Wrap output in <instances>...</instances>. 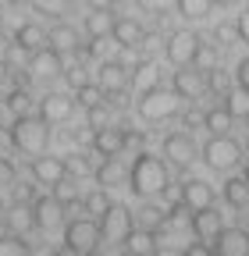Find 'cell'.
Wrapping results in <instances>:
<instances>
[{"mask_svg":"<svg viewBox=\"0 0 249 256\" xmlns=\"http://www.w3.org/2000/svg\"><path fill=\"white\" fill-rule=\"evenodd\" d=\"M235 86L249 96V57H242V60L235 64Z\"/></svg>","mask_w":249,"mask_h":256,"instance_id":"43","label":"cell"},{"mask_svg":"<svg viewBox=\"0 0 249 256\" xmlns=\"http://www.w3.org/2000/svg\"><path fill=\"white\" fill-rule=\"evenodd\" d=\"M174 11H178L185 22H203V18L214 11V0H174Z\"/></svg>","mask_w":249,"mask_h":256,"instance_id":"28","label":"cell"},{"mask_svg":"<svg viewBox=\"0 0 249 256\" xmlns=\"http://www.w3.org/2000/svg\"><path fill=\"white\" fill-rule=\"evenodd\" d=\"M14 46H22L25 54L43 50V46H46V28H43V25H36V22L18 25V28H14Z\"/></svg>","mask_w":249,"mask_h":256,"instance_id":"22","label":"cell"},{"mask_svg":"<svg viewBox=\"0 0 249 256\" xmlns=\"http://www.w3.org/2000/svg\"><path fill=\"white\" fill-rule=\"evenodd\" d=\"M242 178H246V182H249V168H246V174H242Z\"/></svg>","mask_w":249,"mask_h":256,"instance_id":"59","label":"cell"},{"mask_svg":"<svg viewBox=\"0 0 249 256\" xmlns=\"http://www.w3.org/2000/svg\"><path fill=\"white\" fill-rule=\"evenodd\" d=\"M192 68H200L203 75H206L210 68H217V50H214L210 43H200V50H196V57H192Z\"/></svg>","mask_w":249,"mask_h":256,"instance_id":"36","label":"cell"},{"mask_svg":"<svg viewBox=\"0 0 249 256\" xmlns=\"http://www.w3.org/2000/svg\"><path fill=\"white\" fill-rule=\"evenodd\" d=\"M214 256H249V232L242 228H221L214 235Z\"/></svg>","mask_w":249,"mask_h":256,"instance_id":"16","label":"cell"},{"mask_svg":"<svg viewBox=\"0 0 249 256\" xmlns=\"http://www.w3.org/2000/svg\"><path fill=\"white\" fill-rule=\"evenodd\" d=\"M168 185H171L168 160L157 156V153H150V150H139L136 160H132V168H128V188H132V196L157 200L160 192H168Z\"/></svg>","mask_w":249,"mask_h":256,"instance_id":"1","label":"cell"},{"mask_svg":"<svg viewBox=\"0 0 249 256\" xmlns=\"http://www.w3.org/2000/svg\"><path fill=\"white\" fill-rule=\"evenodd\" d=\"M110 36H114V43H118L121 50H139V46H142V36H146V28H142L136 18L121 14V18H114Z\"/></svg>","mask_w":249,"mask_h":256,"instance_id":"17","label":"cell"},{"mask_svg":"<svg viewBox=\"0 0 249 256\" xmlns=\"http://www.w3.org/2000/svg\"><path fill=\"white\" fill-rule=\"evenodd\" d=\"M235 36L249 46V11H246V14H238V22H235Z\"/></svg>","mask_w":249,"mask_h":256,"instance_id":"46","label":"cell"},{"mask_svg":"<svg viewBox=\"0 0 249 256\" xmlns=\"http://www.w3.org/2000/svg\"><path fill=\"white\" fill-rule=\"evenodd\" d=\"M189 228L200 242H214V235L224 228V217L217 206H203V210H192L189 214Z\"/></svg>","mask_w":249,"mask_h":256,"instance_id":"15","label":"cell"},{"mask_svg":"<svg viewBox=\"0 0 249 256\" xmlns=\"http://www.w3.org/2000/svg\"><path fill=\"white\" fill-rule=\"evenodd\" d=\"M160 153L168 156L171 168H189L192 160H196V139L189 132H171V136H164Z\"/></svg>","mask_w":249,"mask_h":256,"instance_id":"8","label":"cell"},{"mask_svg":"<svg viewBox=\"0 0 249 256\" xmlns=\"http://www.w3.org/2000/svg\"><path fill=\"white\" fill-rule=\"evenodd\" d=\"M246 232H249V228H246Z\"/></svg>","mask_w":249,"mask_h":256,"instance_id":"62","label":"cell"},{"mask_svg":"<svg viewBox=\"0 0 249 256\" xmlns=\"http://www.w3.org/2000/svg\"><path fill=\"white\" fill-rule=\"evenodd\" d=\"M0 217H4V200H0Z\"/></svg>","mask_w":249,"mask_h":256,"instance_id":"58","label":"cell"},{"mask_svg":"<svg viewBox=\"0 0 249 256\" xmlns=\"http://www.w3.org/2000/svg\"><path fill=\"white\" fill-rule=\"evenodd\" d=\"M0 185H14V164L8 156H0Z\"/></svg>","mask_w":249,"mask_h":256,"instance_id":"45","label":"cell"},{"mask_svg":"<svg viewBox=\"0 0 249 256\" xmlns=\"http://www.w3.org/2000/svg\"><path fill=\"white\" fill-rule=\"evenodd\" d=\"M11 146L22 150V153H28V156L46 153V146H50V124L43 118H32V114L14 118V124H11Z\"/></svg>","mask_w":249,"mask_h":256,"instance_id":"2","label":"cell"},{"mask_svg":"<svg viewBox=\"0 0 249 256\" xmlns=\"http://www.w3.org/2000/svg\"><path fill=\"white\" fill-rule=\"evenodd\" d=\"M0 28H4V18H0Z\"/></svg>","mask_w":249,"mask_h":256,"instance_id":"60","label":"cell"},{"mask_svg":"<svg viewBox=\"0 0 249 256\" xmlns=\"http://www.w3.org/2000/svg\"><path fill=\"white\" fill-rule=\"evenodd\" d=\"M206 89L224 96V92H232V82H228V75H224L221 68H210V72H206Z\"/></svg>","mask_w":249,"mask_h":256,"instance_id":"38","label":"cell"},{"mask_svg":"<svg viewBox=\"0 0 249 256\" xmlns=\"http://www.w3.org/2000/svg\"><path fill=\"white\" fill-rule=\"evenodd\" d=\"M32 178L40 182V185H60L68 178V160L64 156H54V153H40L36 160H32Z\"/></svg>","mask_w":249,"mask_h":256,"instance_id":"11","label":"cell"},{"mask_svg":"<svg viewBox=\"0 0 249 256\" xmlns=\"http://www.w3.org/2000/svg\"><path fill=\"white\" fill-rule=\"evenodd\" d=\"M8 146H11V128L0 124V150H8Z\"/></svg>","mask_w":249,"mask_h":256,"instance_id":"51","label":"cell"},{"mask_svg":"<svg viewBox=\"0 0 249 256\" xmlns=\"http://www.w3.org/2000/svg\"><path fill=\"white\" fill-rule=\"evenodd\" d=\"M46 46H54L57 54H72V50L82 46V36H78V28H75V25L60 22V25H54V28L46 32Z\"/></svg>","mask_w":249,"mask_h":256,"instance_id":"19","label":"cell"},{"mask_svg":"<svg viewBox=\"0 0 249 256\" xmlns=\"http://www.w3.org/2000/svg\"><path fill=\"white\" fill-rule=\"evenodd\" d=\"M224 110H228L232 118H242V121H249V96H246L242 89H235V92H224Z\"/></svg>","mask_w":249,"mask_h":256,"instance_id":"32","label":"cell"},{"mask_svg":"<svg viewBox=\"0 0 249 256\" xmlns=\"http://www.w3.org/2000/svg\"><path fill=\"white\" fill-rule=\"evenodd\" d=\"M107 206H110V192H107V188H100V185L82 196V210H86V214H92V217H100Z\"/></svg>","mask_w":249,"mask_h":256,"instance_id":"30","label":"cell"},{"mask_svg":"<svg viewBox=\"0 0 249 256\" xmlns=\"http://www.w3.org/2000/svg\"><path fill=\"white\" fill-rule=\"evenodd\" d=\"M4 235H11V224H8V217H0V238Z\"/></svg>","mask_w":249,"mask_h":256,"instance_id":"53","label":"cell"},{"mask_svg":"<svg viewBox=\"0 0 249 256\" xmlns=\"http://www.w3.org/2000/svg\"><path fill=\"white\" fill-rule=\"evenodd\" d=\"M136 110L146 124H160V121H171L178 114V96L164 86H153L146 92H139V100H136Z\"/></svg>","mask_w":249,"mask_h":256,"instance_id":"3","label":"cell"},{"mask_svg":"<svg viewBox=\"0 0 249 256\" xmlns=\"http://www.w3.org/2000/svg\"><path fill=\"white\" fill-rule=\"evenodd\" d=\"M86 124L92 128V132L107 128V124H110V110H107V104H96V107H89V110H86Z\"/></svg>","mask_w":249,"mask_h":256,"instance_id":"37","label":"cell"},{"mask_svg":"<svg viewBox=\"0 0 249 256\" xmlns=\"http://www.w3.org/2000/svg\"><path fill=\"white\" fill-rule=\"evenodd\" d=\"M28 72H32V78H54L64 72V60L54 46H43L36 54H28Z\"/></svg>","mask_w":249,"mask_h":256,"instance_id":"18","label":"cell"},{"mask_svg":"<svg viewBox=\"0 0 249 256\" xmlns=\"http://www.w3.org/2000/svg\"><path fill=\"white\" fill-rule=\"evenodd\" d=\"M178 200L185 210H203V206H214V185L206 178H185L182 188H178Z\"/></svg>","mask_w":249,"mask_h":256,"instance_id":"10","label":"cell"},{"mask_svg":"<svg viewBox=\"0 0 249 256\" xmlns=\"http://www.w3.org/2000/svg\"><path fill=\"white\" fill-rule=\"evenodd\" d=\"M32 8H36L40 14L54 18V14H64V8H68V0H32Z\"/></svg>","mask_w":249,"mask_h":256,"instance_id":"41","label":"cell"},{"mask_svg":"<svg viewBox=\"0 0 249 256\" xmlns=\"http://www.w3.org/2000/svg\"><path fill=\"white\" fill-rule=\"evenodd\" d=\"M8 4H14V8H22V4H32V0H8Z\"/></svg>","mask_w":249,"mask_h":256,"instance_id":"55","label":"cell"},{"mask_svg":"<svg viewBox=\"0 0 249 256\" xmlns=\"http://www.w3.org/2000/svg\"><path fill=\"white\" fill-rule=\"evenodd\" d=\"M28 100H32V96H28V89L18 86V89L8 92V100H4V104H8V110H11L14 118H22V114H28Z\"/></svg>","mask_w":249,"mask_h":256,"instance_id":"33","label":"cell"},{"mask_svg":"<svg viewBox=\"0 0 249 256\" xmlns=\"http://www.w3.org/2000/svg\"><path fill=\"white\" fill-rule=\"evenodd\" d=\"M64 160H68V156H64ZM72 168H75V171H82V174H86V171H89V160H86V156H82V153H72V160H68V171H72Z\"/></svg>","mask_w":249,"mask_h":256,"instance_id":"48","label":"cell"},{"mask_svg":"<svg viewBox=\"0 0 249 256\" xmlns=\"http://www.w3.org/2000/svg\"><path fill=\"white\" fill-rule=\"evenodd\" d=\"M121 136H124V146H132V150H142L146 146V132L136 124H121Z\"/></svg>","mask_w":249,"mask_h":256,"instance_id":"40","label":"cell"},{"mask_svg":"<svg viewBox=\"0 0 249 256\" xmlns=\"http://www.w3.org/2000/svg\"><path fill=\"white\" fill-rule=\"evenodd\" d=\"M60 75L68 78V86H72V89H78V86H86V82H89V75H86V68H82V64H72V68H64Z\"/></svg>","mask_w":249,"mask_h":256,"instance_id":"42","label":"cell"},{"mask_svg":"<svg viewBox=\"0 0 249 256\" xmlns=\"http://www.w3.org/2000/svg\"><path fill=\"white\" fill-rule=\"evenodd\" d=\"M72 114H75V100H72V96H64V92H46L43 100H40V118H43L50 128L72 121Z\"/></svg>","mask_w":249,"mask_h":256,"instance_id":"14","label":"cell"},{"mask_svg":"<svg viewBox=\"0 0 249 256\" xmlns=\"http://www.w3.org/2000/svg\"><path fill=\"white\" fill-rule=\"evenodd\" d=\"M8 72H11V64H8V60H0V82H8Z\"/></svg>","mask_w":249,"mask_h":256,"instance_id":"52","label":"cell"},{"mask_svg":"<svg viewBox=\"0 0 249 256\" xmlns=\"http://www.w3.org/2000/svg\"><path fill=\"white\" fill-rule=\"evenodd\" d=\"M182 256H214V249H210L206 242H192V246L182 249Z\"/></svg>","mask_w":249,"mask_h":256,"instance_id":"47","label":"cell"},{"mask_svg":"<svg viewBox=\"0 0 249 256\" xmlns=\"http://www.w3.org/2000/svg\"><path fill=\"white\" fill-rule=\"evenodd\" d=\"M82 256H104V252H100V249H92V252H82Z\"/></svg>","mask_w":249,"mask_h":256,"instance_id":"56","label":"cell"},{"mask_svg":"<svg viewBox=\"0 0 249 256\" xmlns=\"http://www.w3.org/2000/svg\"><path fill=\"white\" fill-rule=\"evenodd\" d=\"M104 235H100V224L92 220V217H75L64 224V249L72 256H82V252H92V249H100Z\"/></svg>","mask_w":249,"mask_h":256,"instance_id":"5","label":"cell"},{"mask_svg":"<svg viewBox=\"0 0 249 256\" xmlns=\"http://www.w3.org/2000/svg\"><path fill=\"white\" fill-rule=\"evenodd\" d=\"M4 217H8V224H11V232H14V235H18V232H28V228H36V220H32V206L14 203V210H8Z\"/></svg>","mask_w":249,"mask_h":256,"instance_id":"31","label":"cell"},{"mask_svg":"<svg viewBox=\"0 0 249 256\" xmlns=\"http://www.w3.org/2000/svg\"><path fill=\"white\" fill-rule=\"evenodd\" d=\"M232 4H238V0H214V8H232Z\"/></svg>","mask_w":249,"mask_h":256,"instance_id":"54","label":"cell"},{"mask_svg":"<svg viewBox=\"0 0 249 256\" xmlns=\"http://www.w3.org/2000/svg\"><path fill=\"white\" fill-rule=\"evenodd\" d=\"M128 78H132V72L124 68L121 60H104L100 64V72H96V86L104 89V96H121L124 92V86H128Z\"/></svg>","mask_w":249,"mask_h":256,"instance_id":"12","label":"cell"},{"mask_svg":"<svg viewBox=\"0 0 249 256\" xmlns=\"http://www.w3.org/2000/svg\"><path fill=\"white\" fill-rule=\"evenodd\" d=\"M92 178H96V185H100V188H107V192H110V188H118V185L128 182V168H124L118 156H107L104 164L92 171Z\"/></svg>","mask_w":249,"mask_h":256,"instance_id":"21","label":"cell"},{"mask_svg":"<svg viewBox=\"0 0 249 256\" xmlns=\"http://www.w3.org/2000/svg\"><path fill=\"white\" fill-rule=\"evenodd\" d=\"M139 228L160 232V228H164V210H160V206H153V203H150V206H142V210H139Z\"/></svg>","mask_w":249,"mask_h":256,"instance_id":"34","label":"cell"},{"mask_svg":"<svg viewBox=\"0 0 249 256\" xmlns=\"http://www.w3.org/2000/svg\"><path fill=\"white\" fill-rule=\"evenodd\" d=\"M136 4H139L142 14H157V18H164V14L174 8V0H136Z\"/></svg>","mask_w":249,"mask_h":256,"instance_id":"39","label":"cell"},{"mask_svg":"<svg viewBox=\"0 0 249 256\" xmlns=\"http://www.w3.org/2000/svg\"><path fill=\"white\" fill-rule=\"evenodd\" d=\"M171 92L178 96V100H200V96L206 92V75L200 68H178L174 78H171Z\"/></svg>","mask_w":249,"mask_h":256,"instance_id":"9","label":"cell"},{"mask_svg":"<svg viewBox=\"0 0 249 256\" xmlns=\"http://www.w3.org/2000/svg\"><path fill=\"white\" fill-rule=\"evenodd\" d=\"M82 25H86V32H89V40H107L110 28H114V14H110V11H89Z\"/></svg>","mask_w":249,"mask_h":256,"instance_id":"25","label":"cell"},{"mask_svg":"<svg viewBox=\"0 0 249 256\" xmlns=\"http://www.w3.org/2000/svg\"><path fill=\"white\" fill-rule=\"evenodd\" d=\"M86 4H89V11H110L114 0H86Z\"/></svg>","mask_w":249,"mask_h":256,"instance_id":"49","label":"cell"},{"mask_svg":"<svg viewBox=\"0 0 249 256\" xmlns=\"http://www.w3.org/2000/svg\"><path fill=\"white\" fill-rule=\"evenodd\" d=\"M132 86H136V92H146V89H153V86H160V72H157V64L153 60H139V64H132Z\"/></svg>","mask_w":249,"mask_h":256,"instance_id":"24","label":"cell"},{"mask_svg":"<svg viewBox=\"0 0 249 256\" xmlns=\"http://www.w3.org/2000/svg\"><path fill=\"white\" fill-rule=\"evenodd\" d=\"M221 192H224V203H228L232 210H246V206H249V182H246L242 174H232Z\"/></svg>","mask_w":249,"mask_h":256,"instance_id":"23","label":"cell"},{"mask_svg":"<svg viewBox=\"0 0 249 256\" xmlns=\"http://www.w3.org/2000/svg\"><path fill=\"white\" fill-rule=\"evenodd\" d=\"M246 150H249V139H246Z\"/></svg>","mask_w":249,"mask_h":256,"instance_id":"61","label":"cell"},{"mask_svg":"<svg viewBox=\"0 0 249 256\" xmlns=\"http://www.w3.org/2000/svg\"><path fill=\"white\" fill-rule=\"evenodd\" d=\"M200 156H203V164L210 168V171H235L238 164H242V146L224 132V136H210L206 142H203V150H200Z\"/></svg>","mask_w":249,"mask_h":256,"instance_id":"4","label":"cell"},{"mask_svg":"<svg viewBox=\"0 0 249 256\" xmlns=\"http://www.w3.org/2000/svg\"><path fill=\"white\" fill-rule=\"evenodd\" d=\"M92 150H96L104 160L107 156H118L124 150V136H121V124H107L100 132H92Z\"/></svg>","mask_w":249,"mask_h":256,"instance_id":"20","label":"cell"},{"mask_svg":"<svg viewBox=\"0 0 249 256\" xmlns=\"http://www.w3.org/2000/svg\"><path fill=\"white\" fill-rule=\"evenodd\" d=\"M96 224H100V235H104L107 242H124V238H128V232L136 228V214L124 206V203H110V206L96 217Z\"/></svg>","mask_w":249,"mask_h":256,"instance_id":"6","label":"cell"},{"mask_svg":"<svg viewBox=\"0 0 249 256\" xmlns=\"http://www.w3.org/2000/svg\"><path fill=\"white\" fill-rule=\"evenodd\" d=\"M75 107H82V110H89V107H96V104H104V89L96 86V82H86V86H78L75 89Z\"/></svg>","mask_w":249,"mask_h":256,"instance_id":"29","label":"cell"},{"mask_svg":"<svg viewBox=\"0 0 249 256\" xmlns=\"http://www.w3.org/2000/svg\"><path fill=\"white\" fill-rule=\"evenodd\" d=\"M150 256H182V249H174V246H157Z\"/></svg>","mask_w":249,"mask_h":256,"instance_id":"50","label":"cell"},{"mask_svg":"<svg viewBox=\"0 0 249 256\" xmlns=\"http://www.w3.org/2000/svg\"><path fill=\"white\" fill-rule=\"evenodd\" d=\"M200 36L192 28H178V32H171L168 36V43H164V57L174 64V68H189L192 64V57H196V50H200Z\"/></svg>","mask_w":249,"mask_h":256,"instance_id":"7","label":"cell"},{"mask_svg":"<svg viewBox=\"0 0 249 256\" xmlns=\"http://www.w3.org/2000/svg\"><path fill=\"white\" fill-rule=\"evenodd\" d=\"M0 256H28V242L11 232V235L0 238Z\"/></svg>","mask_w":249,"mask_h":256,"instance_id":"35","label":"cell"},{"mask_svg":"<svg viewBox=\"0 0 249 256\" xmlns=\"http://www.w3.org/2000/svg\"><path fill=\"white\" fill-rule=\"evenodd\" d=\"M124 246H128L132 252H139V256H150L153 249H157V232H150V228H132L128 238H124Z\"/></svg>","mask_w":249,"mask_h":256,"instance_id":"27","label":"cell"},{"mask_svg":"<svg viewBox=\"0 0 249 256\" xmlns=\"http://www.w3.org/2000/svg\"><path fill=\"white\" fill-rule=\"evenodd\" d=\"M14 203L32 206L36 203V185H14Z\"/></svg>","mask_w":249,"mask_h":256,"instance_id":"44","label":"cell"},{"mask_svg":"<svg viewBox=\"0 0 249 256\" xmlns=\"http://www.w3.org/2000/svg\"><path fill=\"white\" fill-rule=\"evenodd\" d=\"M64 214H68V210L60 206L57 196H36V203H32V220H36L40 232L60 228V224H64Z\"/></svg>","mask_w":249,"mask_h":256,"instance_id":"13","label":"cell"},{"mask_svg":"<svg viewBox=\"0 0 249 256\" xmlns=\"http://www.w3.org/2000/svg\"><path fill=\"white\" fill-rule=\"evenodd\" d=\"M232 121H235V118H232L224 107H210V110H203V114H200V124L206 128L210 136H224L228 128H232Z\"/></svg>","mask_w":249,"mask_h":256,"instance_id":"26","label":"cell"},{"mask_svg":"<svg viewBox=\"0 0 249 256\" xmlns=\"http://www.w3.org/2000/svg\"><path fill=\"white\" fill-rule=\"evenodd\" d=\"M121 256H139V252H132V249H124V252H121Z\"/></svg>","mask_w":249,"mask_h":256,"instance_id":"57","label":"cell"}]
</instances>
